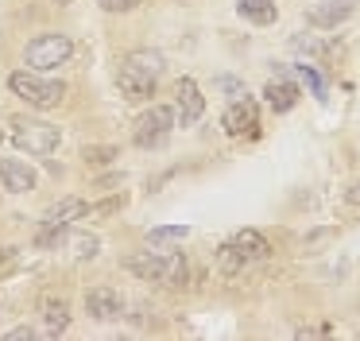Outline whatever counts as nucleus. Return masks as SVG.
<instances>
[{"label": "nucleus", "instance_id": "22", "mask_svg": "<svg viewBox=\"0 0 360 341\" xmlns=\"http://www.w3.org/2000/svg\"><path fill=\"white\" fill-rule=\"evenodd\" d=\"M97 4H101L105 12H132L140 0H97Z\"/></svg>", "mask_w": 360, "mask_h": 341}, {"label": "nucleus", "instance_id": "1", "mask_svg": "<svg viewBox=\"0 0 360 341\" xmlns=\"http://www.w3.org/2000/svg\"><path fill=\"white\" fill-rule=\"evenodd\" d=\"M163 74V54L159 51H132L124 62H120V93L128 101H151L155 97V82Z\"/></svg>", "mask_w": 360, "mask_h": 341}, {"label": "nucleus", "instance_id": "20", "mask_svg": "<svg viewBox=\"0 0 360 341\" xmlns=\"http://www.w3.org/2000/svg\"><path fill=\"white\" fill-rule=\"evenodd\" d=\"M82 159L101 167V163H112V159H117V147H86V155H82Z\"/></svg>", "mask_w": 360, "mask_h": 341}, {"label": "nucleus", "instance_id": "9", "mask_svg": "<svg viewBox=\"0 0 360 341\" xmlns=\"http://www.w3.org/2000/svg\"><path fill=\"white\" fill-rule=\"evenodd\" d=\"M120 310H124L120 291H112V287H94V291H86V314L94 318V322H117Z\"/></svg>", "mask_w": 360, "mask_h": 341}, {"label": "nucleus", "instance_id": "8", "mask_svg": "<svg viewBox=\"0 0 360 341\" xmlns=\"http://www.w3.org/2000/svg\"><path fill=\"white\" fill-rule=\"evenodd\" d=\"M124 268L132 271V275H140L143 283H167V275H171V256H163V252H132L124 260Z\"/></svg>", "mask_w": 360, "mask_h": 341}, {"label": "nucleus", "instance_id": "18", "mask_svg": "<svg viewBox=\"0 0 360 341\" xmlns=\"http://www.w3.org/2000/svg\"><path fill=\"white\" fill-rule=\"evenodd\" d=\"M233 240H236V244H240L244 252L252 256V260H264V256L271 252V244H267V240H264V232H256V229H240V232H236Z\"/></svg>", "mask_w": 360, "mask_h": 341}, {"label": "nucleus", "instance_id": "17", "mask_svg": "<svg viewBox=\"0 0 360 341\" xmlns=\"http://www.w3.org/2000/svg\"><path fill=\"white\" fill-rule=\"evenodd\" d=\"M186 237H190L186 225H159V229L148 232V244L151 248H167V244H182Z\"/></svg>", "mask_w": 360, "mask_h": 341}, {"label": "nucleus", "instance_id": "19", "mask_svg": "<svg viewBox=\"0 0 360 341\" xmlns=\"http://www.w3.org/2000/svg\"><path fill=\"white\" fill-rule=\"evenodd\" d=\"M167 283H171V287H182V283H186V260H182V252L171 256V275H167Z\"/></svg>", "mask_w": 360, "mask_h": 341}, {"label": "nucleus", "instance_id": "16", "mask_svg": "<svg viewBox=\"0 0 360 341\" xmlns=\"http://www.w3.org/2000/svg\"><path fill=\"white\" fill-rule=\"evenodd\" d=\"M236 12L244 16L248 23H275V16H279V8H275V0H236Z\"/></svg>", "mask_w": 360, "mask_h": 341}, {"label": "nucleus", "instance_id": "27", "mask_svg": "<svg viewBox=\"0 0 360 341\" xmlns=\"http://www.w3.org/2000/svg\"><path fill=\"white\" fill-rule=\"evenodd\" d=\"M55 4H70V0H55Z\"/></svg>", "mask_w": 360, "mask_h": 341}, {"label": "nucleus", "instance_id": "7", "mask_svg": "<svg viewBox=\"0 0 360 341\" xmlns=\"http://www.w3.org/2000/svg\"><path fill=\"white\" fill-rule=\"evenodd\" d=\"M221 124H225L229 136H256V128H259V108H256V101H252L248 93H240V97H236L233 105L225 108Z\"/></svg>", "mask_w": 360, "mask_h": 341}, {"label": "nucleus", "instance_id": "2", "mask_svg": "<svg viewBox=\"0 0 360 341\" xmlns=\"http://www.w3.org/2000/svg\"><path fill=\"white\" fill-rule=\"evenodd\" d=\"M8 89L16 93L20 101H27L32 108H55L58 101L66 97V85L58 78H43L39 70H16L8 78Z\"/></svg>", "mask_w": 360, "mask_h": 341}, {"label": "nucleus", "instance_id": "28", "mask_svg": "<svg viewBox=\"0 0 360 341\" xmlns=\"http://www.w3.org/2000/svg\"><path fill=\"white\" fill-rule=\"evenodd\" d=\"M0 140H4V132H0Z\"/></svg>", "mask_w": 360, "mask_h": 341}, {"label": "nucleus", "instance_id": "21", "mask_svg": "<svg viewBox=\"0 0 360 341\" xmlns=\"http://www.w3.org/2000/svg\"><path fill=\"white\" fill-rule=\"evenodd\" d=\"M298 74H302V82L314 89V97H326V85H321L318 74H314V66H298Z\"/></svg>", "mask_w": 360, "mask_h": 341}, {"label": "nucleus", "instance_id": "13", "mask_svg": "<svg viewBox=\"0 0 360 341\" xmlns=\"http://www.w3.org/2000/svg\"><path fill=\"white\" fill-rule=\"evenodd\" d=\"M39 310H43V326H47L51 337H58V333L70 326V302L58 299V294H43Z\"/></svg>", "mask_w": 360, "mask_h": 341}, {"label": "nucleus", "instance_id": "11", "mask_svg": "<svg viewBox=\"0 0 360 341\" xmlns=\"http://www.w3.org/2000/svg\"><path fill=\"white\" fill-rule=\"evenodd\" d=\"M86 202L82 198H63L58 206H51L47 213H43V232H63L70 221H78V217H86Z\"/></svg>", "mask_w": 360, "mask_h": 341}, {"label": "nucleus", "instance_id": "23", "mask_svg": "<svg viewBox=\"0 0 360 341\" xmlns=\"http://www.w3.org/2000/svg\"><path fill=\"white\" fill-rule=\"evenodd\" d=\"M78 256H97V237H78Z\"/></svg>", "mask_w": 360, "mask_h": 341}, {"label": "nucleus", "instance_id": "6", "mask_svg": "<svg viewBox=\"0 0 360 341\" xmlns=\"http://www.w3.org/2000/svg\"><path fill=\"white\" fill-rule=\"evenodd\" d=\"M174 120L182 124V128H190V124H198L202 120V113H205V97H202V89H198V82L194 78H179V85H174Z\"/></svg>", "mask_w": 360, "mask_h": 341}, {"label": "nucleus", "instance_id": "4", "mask_svg": "<svg viewBox=\"0 0 360 341\" xmlns=\"http://www.w3.org/2000/svg\"><path fill=\"white\" fill-rule=\"evenodd\" d=\"M58 128L47 120H27V116H20V120H12V144L20 147V151L27 155H51L58 147Z\"/></svg>", "mask_w": 360, "mask_h": 341}, {"label": "nucleus", "instance_id": "10", "mask_svg": "<svg viewBox=\"0 0 360 341\" xmlns=\"http://www.w3.org/2000/svg\"><path fill=\"white\" fill-rule=\"evenodd\" d=\"M0 186L8 194H27L35 190V170L24 159H0Z\"/></svg>", "mask_w": 360, "mask_h": 341}, {"label": "nucleus", "instance_id": "3", "mask_svg": "<svg viewBox=\"0 0 360 341\" xmlns=\"http://www.w3.org/2000/svg\"><path fill=\"white\" fill-rule=\"evenodd\" d=\"M70 54H74L70 35H63V31H47V35H35L32 43H27L24 62H27V70L47 74V70H55V66H66Z\"/></svg>", "mask_w": 360, "mask_h": 341}, {"label": "nucleus", "instance_id": "12", "mask_svg": "<svg viewBox=\"0 0 360 341\" xmlns=\"http://www.w3.org/2000/svg\"><path fill=\"white\" fill-rule=\"evenodd\" d=\"M352 16V8L345 4V0H321V4H314L310 12H306V23H314V27H326L333 31L337 23H345Z\"/></svg>", "mask_w": 360, "mask_h": 341}, {"label": "nucleus", "instance_id": "14", "mask_svg": "<svg viewBox=\"0 0 360 341\" xmlns=\"http://www.w3.org/2000/svg\"><path fill=\"white\" fill-rule=\"evenodd\" d=\"M264 97H267V105L275 108V113H290V108L298 105V85L295 82H267V89H264Z\"/></svg>", "mask_w": 360, "mask_h": 341}, {"label": "nucleus", "instance_id": "15", "mask_svg": "<svg viewBox=\"0 0 360 341\" xmlns=\"http://www.w3.org/2000/svg\"><path fill=\"white\" fill-rule=\"evenodd\" d=\"M248 260H252V256L244 252L236 240H225V244L217 248V268H221V275H240V271L248 268Z\"/></svg>", "mask_w": 360, "mask_h": 341}, {"label": "nucleus", "instance_id": "26", "mask_svg": "<svg viewBox=\"0 0 360 341\" xmlns=\"http://www.w3.org/2000/svg\"><path fill=\"white\" fill-rule=\"evenodd\" d=\"M345 198H349V202H356V206H360V182H352V186H349V194H345Z\"/></svg>", "mask_w": 360, "mask_h": 341}, {"label": "nucleus", "instance_id": "25", "mask_svg": "<svg viewBox=\"0 0 360 341\" xmlns=\"http://www.w3.org/2000/svg\"><path fill=\"white\" fill-rule=\"evenodd\" d=\"M217 85H221V89H229V93H236V97H240V93H244V89H240V85H236V82H233V78H221V82H217Z\"/></svg>", "mask_w": 360, "mask_h": 341}, {"label": "nucleus", "instance_id": "24", "mask_svg": "<svg viewBox=\"0 0 360 341\" xmlns=\"http://www.w3.org/2000/svg\"><path fill=\"white\" fill-rule=\"evenodd\" d=\"M24 337H27V341L35 337V330H32V326H16V330L8 333V341H24Z\"/></svg>", "mask_w": 360, "mask_h": 341}, {"label": "nucleus", "instance_id": "5", "mask_svg": "<svg viewBox=\"0 0 360 341\" xmlns=\"http://www.w3.org/2000/svg\"><path fill=\"white\" fill-rule=\"evenodd\" d=\"M174 124H179V120H174V113H171L167 105H151L148 113L136 120V128H132L136 147H143V151H151V147H163Z\"/></svg>", "mask_w": 360, "mask_h": 341}]
</instances>
